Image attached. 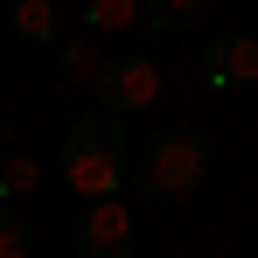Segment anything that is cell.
<instances>
[{
    "mask_svg": "<svg viewBox=\"0 0 258 258\" xmlns=\"http://www.w3.org/2000/svg\"><path fill=\"white\" fill-rule=\"evenodd\" d=\"M210 161H216L210 133L196 126V119H168L161 133H147V147L126 161V181L154 203V210H168V203H181V196H196V188H203Z\"/></svg>",
    "mask_w": 258,
    "mask_h": 258,
    "instance_id": "obj_1",
    "label": "cell"
},
{
    "mask_svg": "<svg viewBox=\"0 0 258 258\" xmlns=\"http://www.w3.org/2000/svg\"><path fill=\"white\" fill-rule=\"evenodd\" d=\"M126 161H133V133H126V119H112V112L70 119L63 154H56L63 181H70L84 203H112V196L126 188Z\"/></svg>",
    "mask_w": 258,
    "mask_h": 258,
    "instance_id": "obj_2",
    "label": "cell"
},
{
    "mask_svg": "<svg viewBox=\"0 0 258 258\" xmlns=\"http://www.w3.org/2000/svg\"><path fill=\"white\" fill-rule=\"evenodd\" d=\"M91 98H98V112H112V119L147 112V105L161 98V63H154V56H112V63H98Z\"/></svg>",
    "mask_w": 258,
    "mask_h": 258,
    "instance_id": "obj_3",
    "label": "cell"
},
{
    "mask_svg": "<svg viewBox=\"0 0 258 258\" xmlns=\"http://www.w3.org/2000/svg\"><path fill=\"white\" fill-rule=\"evenodd\" d=\"M70 244H77V258H133V244H140V216H133V203H84L77 210V223H70Z\"/></svg>",
    "mask_w": 258,
    "mask_h": 258,
    "instance_id": "obj_4",
    "label": "cell"
},
{
    "mask_svg": "<svg viewBox=\"0 0 258 258\" xmlns=\"http://www.w3.org/2000/svg\"><path fill=\"white\" fill-rule=\"evenodd\" d=\"M196 77L210 91H230V84H251L258 77V35H237V28H223L203 42V63H196Z\"/></svg>",
    "mask_w": 258,
    "mask_h": 258,
    "instance_id": "obj_5",
    "label": "cell"
},
{
    "mask_svg": "<svg viewBox=\"0 0 258 258\" xmlns=\"http://www.w3.org/2000/svg\"><path fill=\"white\" fill-rule=\"evenodd\" d=\"M0 28H14L28 49H56L63 42V21H56V0H7Z\"/></svg>",
    "mask_w": 258,
    "mask_h": 258,
    "instance_id": "obj_6",
    "label": "cell"
},
{
    "mask_svg": "<svg viewBox=\"0 0 258 258\" xmlns=\"http://www.w3.org/2000/svg\"><path fill=\"white\" fill-rule=\"evenodd\" d=\"M140 21L154 35H188L210 21V0H140Z\"/></svg>",
    "mask_w": 258,
    "mask_h": 258,
    "instance_id": "obj_7",
    "label": "cell"
},
{
    "mask_svg": "<svg viewBox=\"0 0 258 258\" xmlns=\"http://www.w3.org/2000/svg\"><path fill=\"white\" fill-rule=\"evenodd\" d=\"M35 188H42V161L7 147V154H0V210H21Z\"/></svg>",
    "mask_w": 258,
    "mask_h": 258,
    "instance_id": "obj_8",
    "label": "cell"
},
{
    "mask_svg": "<svg viewBox=\"0 0 258 258\" xmlns=\"http://www.w3.org/2000/svg\"><path fill=\"white\" fill-rule=\"evenodd\" d=\"M140 28V0H84V35H126Z\"/></svg>",
    "mask_w": 258,
    "mask_h": 258,
    "instance_id": "obj_9",
    "label": "cell"
},
{
    "mask_svg": "<svg viewBox=\"0 0 258 258\" xmlns=\"http://www.w3.org/2000/svg\"><path fill=\"white\" fill-rule=\"evenodd\" d=\"M98 63H105V56L91 49V35L56 42V77H63V84H91V77H98Z\"/></svg>",
    "mask_w": 258,
    "mask_h": 258,
    "instance_id": "obj_10",
    "label": "cell"
},
{
    "mask_svg": "<svg viewBox=\"0 0 258 258\" xmlns=\"http://www.w3.org/2000/svg\"><path fill=\"white\" fill-rule=\"evenodd\" d=\"M0 258H35V230L21 210H0Z\"/></svg>",
    "mask_w": 258,
    "mask_h": 258,
    "instance_id": "obj_11",
    "label": "cell"
},
{
    "mask_svg": "<svg viewBox=\"0 0 258 258\" xmlns=\"http://www.w3.org/2000/svg\"><path fill=\"white\" fill-rule=\"evenodd\" d=\"M7 140H14V112H0V147H7Z\"/></svg>",
    "mask_w": 258,
    "mask_h": 258,
    "instance_id": "obj_12",
    "label": "cell"
}]
</instances>
